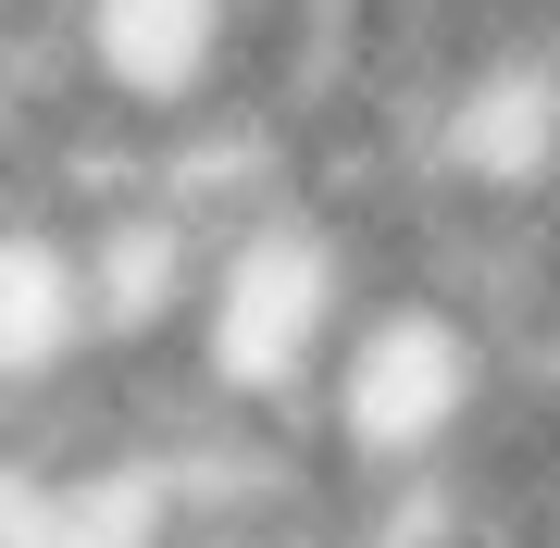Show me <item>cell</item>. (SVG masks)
<instances>
[{"mask_svg": "<svg viewBox=\"0 0 560 548\" xmlns=\"http://www.w3.org/2000/svg\"><path fill=\"white\" fill-rule=\"evenodd\" d=\"M511 386H523L511 374V337L486 325L474 300H448V287H423V275L386 263L374 300L349 312V337H337V362H324L312 411H300L324 487H337V524L460 487V474L499 448Z\"/></svg>", "mask_w": 560, "mask_h": 548, "instance_id": "cell-1", "label": "cell"}, {"mask_svg": "<svg viewBox=\"0 0 560 548\" xmlns=\"http://www.w3.org/2000/svg\"><path fill=\"white\" fill-rule=\"evenodd\" d=\"M374 275H386V249L337 200H312V187L237 212L212 237V263H200V300H187V337L162 362V386L187 411L300 424L324 362H337V337H349V312L374 300Z\"/></svg>", "mask_w": 560, "mask_h": 548, "instance_id": "cell-2", "label": "cell"}, {"mask_svg": "<svg viewBox=\"0 0 560 548\" xmlns=\"http://www.w3.org/2000/svg\"><path fill=\"white\" fill-rule=\"evenodd\" d=\"M50 38L75 101L138 138L249 101V0H50Z\"/></svg>", "mask_w": 560, "mask_h": 548, "instance_id": "cell-3", "label": "cell"}, {"mask_svg": "<svg viewBox=\"0 0 560 548\" xmlns=\"http://www.w3.org/2000/svg\"><path fill=\"white\" fill-rule=\"evenodd\" d=\"M101 362V300H88V237L75 212L0 187V424H38V411L88 399Z\"/></svg>", "mask_w": 560, "mask_h": 548, "instance_id": "cell-4", "label": "cell"}]
</instances>
